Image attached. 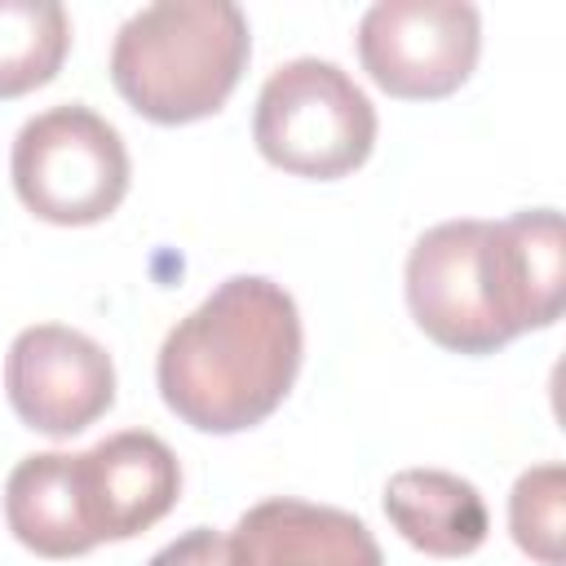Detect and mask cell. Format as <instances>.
I'll list each match as a JSON object with an SVG mask.
<instances>
[{
	"label": "cell",
	"mask_w": 566,
	"mask_h": 566,
	"mask_svg": "<svg viewBox=\"0 0 566 566\" xmlns=\"http://www.w3.org/2000/svg\"><path fill=\"white\" fill-rule=\"evenodd\" d=\"M562 301L557 208H526L509 221H442L407 252V310L451 354H495L513 336L557 323Z\"/></svg>",
	"instance_id": "1"
},
{
	"label": "cell",
	"mask_w": 566,
	"mask_h": 566,
	"mask_svg": "<svg viewBox=\"0 0 566 566\" xmlns=\"http://www.w3.org/2000/svg\"><path fill=\"white\" fill-rule=\"evenodd\" d=\"M301 371V314L283 283L234 274L159 345L155 380L199 433H239L279 411Z\"/></svg>",
	"instance_id": "2"
},
{
	"label": "cell",
	"mask_w": 566,
	"mask_h": 566,
	"mask_svg": "<svg viewBox=\"0 0 566 566\" xmlns=\"http://www.w3.org/2000/svg\"><path fill=\"white\" fill-rule=\"evenodd\" d=\"M252 53L248 18L230 0H159L137 9L111 49L115 93L155 124L217 115Z\"/></svg>",
	"instance_id": "3"
},
{
	"label": "cell",
	"mask_w": 566,
	"mask_h": 566,
	"mask_svg": "<svg viewBox=\"0 0 566 566\" xmlns=\"http://www.w3.org/2000/svg\"><path fill=\"white\" fill-rule=\"evenodd\" d=\"M252 137L274 168L332 181L371 155L376 106L336 62L292 57L261 84Z\"/></svg>",
	"instance_id": "4"
},
{
	"label": "cell",
	"mask_w": 566,
	"mask_h": 566,
	"mask_svg": "<svg viewBox=\"0 0 566 566\" xmlns=\"http://www.w3.org/2000/svg\"><path fill=\"white\" fill-rule=\"evenodd\" d=\"M13 190L53 226H93L128 195V150L115 124L66 102L27 119L13 137Z\"/></svg>",
	"instance_id": "5"
},
{
	"label": "cell",
	"mask_w": 566,
	"mask_h": 566,
	"mask_svg": "<svg viewBox=\"0 0 566 566\" xmlns=\"http://www.w3.org/2000/svg\"><path fill=\"white\" fill-rule=\"evenodd\" d=\"M482 53V18L464 0H376L358 22V57L389 97L455 93Z\"/></svg>",
	"instance_id": "6"
},
{
	"label": "cell",
	"mask_w": 566,
	"mask_h": 566,
	"mask_svg": "<svg viewBox=\"0 0 566 566\" xmlns=\"http://www.w3.org/2000/svg\"><path fill=\"white\" fill-rule=\"evenodd\" d=\"M4 394L18 420L49 438L88 429L115 402L111 354L62 323L22 327L4 354Z\"/></svg>",
	"instance_id": "7"
},
{
	"label": "cell",
	"mask_w": 566,
	"mask_h": 566,
	"mask_svg": "<svg viewBox=\"0 0 566 566\" xmlns=\"http://www.w3.org/2000/svg\"><path fill=\"white\" fill-rule=\"evenodd\" d=\"M75 486L88 535L97 544L133 539L177 504L181 464L164 438L124 429L75 455Z\"/></svg>",
	"instance_id": "8"
},
{
	"label": "cell",
	"mask_w": 566,
	"mask_h": 566,
	"mask_svg": "<svg viewBox=\"0 0 566 566\" xmlns=\"http://www.w3.org/2000/svg\"><path fill=\"white\" fill-rule=\"evenodd\" d=\"M226 544L234 566H385L363 517L292 495L252 504Z\"/></svg>",
	"instance_id": "9"
},
{
	"label": "cell",
	"mask_w": 566,
	"mask_h": 566,
	"mask_svg": "<svg viewBox=\"0 0 566 566\" xmlns=\"http://www.w3.org/2000/svg\"><path fill=\"white\" fill-rule=\"evenodd\" d=\"M385 517L429 557H469L486 539V504L478 486L447 469H402L385 486Z\"/></svg>",
	"instance_id": "10"
},
{
	"label": "cell",
	"mask_w": 566,
	"mask_h": 566,
	"mask_svg": "<svg viewBox=\"0 0 566 566\" xmlns=\"http://www.w3.org/2000/svg\"><path fill=\"white\" fill-rule=\"evenodd\" d=\"M4 522L13 539L40 557H80L97 548L88 535L80 486H75V455L66 451H40L18 460V469L4 482Z\"/></svg>",
	"instance_id": "11"
},
{
	"label": "cell",
	"mask_w": 566,
	"mask_h": 566,
	"mask_svg": "<svg viewBox=\"0 0 566 566\" xmlns=\"http://www.w3.org/2000/svg\"><path fill=\"white\" fill-rule=\"evenodd\" d=\"M71 49V22L57 0H0V97L49 84Z\"/></svg>",
	"instance_id": "12"
},
{
	"label": "cell",
	"mask_w": 566,
	"mask_h": 566,
	"mask_svg": "<svg viewBox=\"0 0 566 566\" xmlns=\"http://www.w3.org/2000/svg\"><path fill=\"white\" fill-rule=\"evenodd\" d=\"M562 504H566V469L553 460L526 469L509 495V531L517 548L544 566H562Z\"/></svg>",
	"instance_id": "13"
},
{
	"label": "cell",
	"mask_w": 566,
	"mask_h": 566,
	"mask_svg": "<svg viewBox=\"0 0 566 566\" xmlns=\"http://www.w3.org/2000/svg\"><path fill=\"white\" fill-rule=\"evenodd\" d=\"M146 566H234V562H230L226 535H217L212 526H195L172 544H164Z\"/></svg>",
	"instance_id": "14"
}]
</instances>
